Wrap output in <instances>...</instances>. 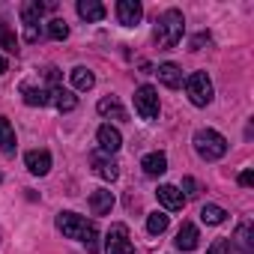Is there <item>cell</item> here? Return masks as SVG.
Wrapping results in <instances>:
<instances>
[{
    "mask_svg": "<svg viewBox=\"0 0 254 254\" xmlns=\"http://www.w3.org/2000/svg\"><path fill=\"white\" fill-rule=\"evenodd\" d=\"M233 239H236V245H239L242 254H251V251H254V245H251V221H248V218L236 227V236H233Z\"/></svg>",
    "mask_w": 254,
    "mask_h": 254,
    "instance_id": "603a6c76",
    "label": "cell"
},
{
    "mask_svg": "<svg viewBox=\"0 0 254 254\" xmlns=\"http://www.w3.org/2000/svg\"><path fill=\"white\" fill-rule=\"evenodd\" d=\"M21 99H24V105H30V108H42V105L51 102V99H48V90H45V87H33V84H21Z\"/></svg>",
    "mask_w": 254,
    "mask_h": 254,
    "instance_id": "9a60e30c",
    "label": "cell"
},
{
    "mask_svg": "<svg viewBox=\"0 0 254 254\" xmlns=\"http://www.w3.org/2000/svg\"><path fill=\"white\" fill-rule=\"evenodd\" d=\"M156 194H159V203L165 209H183V203H186V197H183V191L177 186H159Z\"/></svg>",
    "mask_w": 254,
    "mask_h": 254,
    "instance_id": "5bb4252c",
    "label": "cell"
},
{
    "mask_svg": "<svg viewBox=\"0 0 254 254\" xmlns=\"http://www.w3.org/2000/svg\"><path fill=\"white\" fill-rule=\"evenodd\" d=\"M78 15L84 21H102L105 18V6L99 0H78Z\"/></svg>",
    "mask_w": 254,
    "mask_h": 254,
    "instance_id": "ffe728a7",
    "label": "cell"
},
{
    "mask_svg": "<svg viewBox=\"0 0 254 254\" xmlns=\"http://www.w3.org/2000/svg\"><path fill=\"white\" fill-rule=\"evenodd\" d=\"M183 30H186V18L180 9H168L159 21H156V42L159 48H177L180 39H183Z\"/></svg>",
    "mask_w": 254,
    "mask_h": 254,
    "instance_id": "7a4b0ae2",
    "label": "cell"
},
{
    "mask_svg": "<svg viewBox=\"0 0 254 254\" xmlns=\"http://www.w3.org/2000/svg\"><path fill=\"white\" fill-rule=\"evenodd\" d=\"M48 99L57 105V111H75L78 108V99H75V93L72 90H66V87H60V84H54L51 90H48Z\"/></svg>",
    "mask_w": 254,
    "mask_h": 254,
    "instance_id": "8fae6325",
    "label": "cell"
},
{
    "mask_svg": "<svg viewBox=\"0 0 254 254\" xmlns=\"http://www.w3.org/2000/svg\"><path fill=\"white\" fill-rule=\"evenodd\" d=\"M141 15H144V9H141L138 0H120L117 3V18L123 27H135L141 21Z\"/></svg>",
    "mask_w": 254,
    "mask_h": 254,
    "instance_id": "ba28073f",
    "label": "cell"
},
{
    "mask_svg": "<svg viewBox=\"0 0 254 254\" xmlns=\"http://www.w3.org/2000/svg\"><path fill=\"white\" fill-rule=\"evenodd\" d=\"M45 9H51V3H39V0H30V3H24V6H21V21H24V27L39 24V18L45 15Z\"/></svg>",
    "mask_w": 254,
    "mask_h": 254,
    "instance_id": "ac0fdd59",
    "label": "cell"
},
{
    "mask_svg": "<svg viewBox=\"0 0 254 254\" xmlns=\"http://www.w3.org/2000/svg\"><path fill=\"white\" fill-rule=\"evenodd\" d=\"M111 206H114V194L108 189H99L90 194V212L93 215H105V212H111Z\"/></svg>",
    "mask_w": 254,
    "mask_h": 254,
    "instance_id": "2e32d148",
    "label": "cell"
},
{
    "mask_svg": "<svg viewBox=\"0 0 254 254\" xmlns=\"http://www.w3.org/2000/svg\"><path fill=\"white\" fill-rule=\"evenodd\" d=\"M90 162H93V171H96L102 180L114 183V180L120 177V168H117V162H114V159H108L102 150H99V153H93V156H90Z\"/></svg>",
    "mask_w": 254,
    "mask_h": 254,
    "instance_id": "30bf717a",
    "label": "cell"
},
{
    "mask_svg": "<svg viewBox=\"0 0 254 254\" xmlns=\"http://www.w3.org/2000/svg\"><path fill=\"white\" fill-rule=\"evenodd\" d=\"M105 254H135V245L129 239V227L126 224H111L105 236Z\"/></svg>",
    "mask_w": 254,
    "mask_h": 254,
    "instance_id": "8992f818",
    "label": "cell"
},
{
    "mask_svg": "<svg viewBox=\"0 0 254 254\" xmlns=\"http://www.w3.org/2000/svg\"><path fill=\"white\" fill-rule=\"evenodd\" d=\"M227 218V212L221 209V206H215V203H206L203 209H200V221L203 224H221Z\"/></svg>",
    "mask_w": 254,
    "mask_h": 254,
    "instance_id": "cb8c5ba5",
    "label": "cell"
},
{
    "mask_svg": "<svg viewBox=\"0 0 254 254\" xmlns=\"http://www.w3.org/2000/svg\"><path fill=\"white\" fill-rule=\"evenodd\" d=\"M15 147H18V144H15V129H12V123L0 114V150H3L6 156H12Z\"/></svg>",
    "mask_w": 254,
    "mask_h": 254,
    "instance_id": "e0dca14e",
    "label": "cell"
},
{
    "mask_svg": "<svg viewBox=\"0 0 254 254\" xmlns=\"http://www.w3.org/2000/svg\"><path fill=\"white\" fill-rule=\"evenodd\" d=\"M197 239H200L197 227H194L191 221H183V227L177 230V239H174V245H177L180 251H194V248H197Z\"/></svg>",
    "mask_w": 254,
    "mask_h": 254,
    "instance_id": "7c38bea8",
    "label": "cell"
},
{
    "mask_svg": "<svg viewBox=\"0 0 254 254\" xmlns=\"http://www.w3.org/2000/svg\"><path fill=\"white\" fill-rule=\"evenodd\" d=\"M57 230L66 239H81L87 245V254H99V227H96V221H87L78 212H60L57 215Z\"/></svg>",
    "mask_w": 254,
    "mask_h": 254,
    "instance_id": "6da1fadb",
    "label": "cell"
},
{
    "mask_svg": "<svg viewBox=\"0 0 254 254\" xmlns=\"http://www.w3.org/2000/svg\"><path fill=\"white\" fill-rule=\"evenodd\" d=\"M203 42H209V36H206V33L194 36V39H191V51H200V45H203Z\"/></svg>",
    "mask_w": 254,
    "mask_h": 254,
    "instance_id": "f546056e",
    "label": "cell"
},
{
    "mask_svg": "<svg viewBox=\"0 0 254 254\" xmlns=\"http://www.w3.org/2000/svg\"><path fill=\"white\" fill-rule=\"evenodd\" d=\"M0 239H3V233H0Z\"/></svg>",
    "mask_w": 254,
    "mask_h": 254,
    "instance_id": "d6a6232c",
    "label": "cell"
},
{
    "mask_svg": "<svg viewBox=\"0 0 254 254\" xmlns=\"http://www.w3.org/2000/svg\"><path fill=\"white\" fill-rule=\"evenodd\" d=\"M69 78H72V87H75V90H93V87H96V75H93L87 66H75V69L69 72Z\"/></svg>",
    "mask_w": 254,
    "mask_h": 254,
    "instance_id": "44dd1931",
    "label": "cell"
},
{
    "mask_svg": "<svg viewBox=\"0 0 254 254\" xmlns=\"http://www.w3.org/2000/svg\"><path fill=\"white\" fill-rule=\"evenodd\" d=\"M194 150H197L200 159L218 162V159L227 153V141H224V135H218L215 129H200V132H194Z\"/></svg>",
    "mask_w": 254,
    "mask_h": 254,
    "instance_id": "3957f363",
    "label": "cell"
},
{
    "mask_svg": "<svg viewBox=\"0 0 254 254\" xmlns=\"http://www.w3.org/2000/svg\"><path fill=\"white\" fill-rule=\"evenodd\" d=\"M6 72V57H0V75Z\"/></svg>",
    "mask_w": 254,
    "mask_h": 254,
    "instance_id": "1f68e13d",
    "label": "cell"
},
{
    "mask_svg": "<svg viewBox=\"0 0 254 254\" xmlns=\"http://www.w3.org/2000/svg\"><path fill=\"white\" fill-rule=\"evenodd\" d=\"M96 141H99V150L105 153V156H114L120 147H123V135L114 129L111 123H105V126H99V132H96Z\"/></svg>",
    "mask_w": 254,
    "mask_h": 254,
    "instance_id": "52a82bcc",
    "label": "cell"
},
{
    "mask_svg": "<svg viewBox=\"0 0 254 254\" xmlns=\"http://www.w3.org/2000/svg\"><path fill=\"white\" fill-rule=\"evenodd\" d=\"M24 165H27L30 174L45 177V174L51 171V153H48V150H30V153L24 156Z\"/></svg>",
    "mask_w": 254,
    "mask_h": 254,
    "instance_id": "9c48e42d",
    "label": "cell"
},
{
    "mask_svg": "<svg viewBox=\"0 0 254 254\" xmlns=\"http://www.w3.org/2000/svg\"><path fill=\"white\" fill-rule=\"evenodd\" d=\"M183 191H186L183 197H197V194H200V186H197V180H194V177H186V180H183Z\"/></svg>",
    "mask_w": 254,
    "mask_h": 254,
    "instance_id": "83f0119b",
    "label": "cell"
},
{
    "mask_svg": "<svg viewBox=\"0 0 254 254\" xmlns=\"http://www.w3.org/2000/svg\"><path fill=\"white\" fill-rule=\"evenodd\" d=\"M99 114L102 117H114V120H126V108L120 105V99H114V96H108V99H102L99 105Z\"/></svg>",
    "mask_w": 254,
    "mask_h": 254,
    "instance_id": "7402d4cb",
    "label": "cell"
},
{
    "mask_svg": "<svg viewBox=\"0 0 254 254\" xmlns=\"http://www.w3.org/2000/svg\"><path fill=\"white\" fill-rule=\"evenodd\" d=\"M239 186H254V174L251 171H242L239 174Z\"/></svg>",
    "mask_w": 254,
    "mask_h": 254,
    "instance_id": "4dcf8cb0",
    "label": "cell"
},
{
    "mask_svg": "<svg viewBox=\"0 0 254 254\" xmlns=\"http://www.w3.org/2000/svg\"><path fill=\"white\" fill-rule=\"evenodd\" d=\"M156 75H159V81H162L165 87H171V90L183 87V69H180L177 63H162V66L156 69Z\"/></svg>",
    "mask_w": 254,
    "mask_h": 254,
    "instance_id": "4fadbf2b",
    "label": "cell"
},
{
    "mask_svg": "<svg viewBox=\"0 0 254 254\" xmlns=\"http://www.w3.org/2000/svg\"><path fill=\"white\" fill-rule=\"evenodd\" d=\"M186 93H189V102L197 105V108H206L212 102V81L206 72H191L186 78Z\"/></svg>",
    "mask_w": 254,
    "mask_h": 254,
    "instance_id": "277c9868",
    "label": "cell"
},
{
    "mask_svg": "<svg viewBox=\"0 0 254 254\" xmlns=\"http://www.w3.org/2000/svg\"><path fill=\"white\" fill-rule=\"evenodd\" d=\"M206 254H230V242H227V239H215Z\"/></svg>",
    "mask_w": 254,
    "mask_h": 254,
    "instance_id": "f1b7e54d",
    "label": "cell"
},
{
    "mask_svg": "<svg viewBox=\"0 0 254 254\" xmlns=\"http://www.w3.org/2000/svg\"><path fill=\"white\" fill-rule=\"evenodd\" d=\"M141 168H144V174H150V177H162V174L168 171V156H165V153H150V156H144Z\"/></svg>",
    "mask_w": 254,
    "mask_h": 254,
    "instance_id": "d6986e66",
    "label": "cell"
},
{
    "mask_svg": "<svg viewBox=\"0 0 254 254\" xmlns=\"http://www.w3.org/2000/svg\"><path fill=\"white\" fill-rule=\"evenodd\" d=\"M0 48H6L9 54H15V51H18L15 33H12V30H9V24H3V21H0Z\"/></svg>",
    "mask_w": 254,
    "mask_h": 254,
    "instance_id": "484cf974",
    "label": "cell"
},
{
    "mask_svg": "<svg viewBox=\"0 0 254 254\" xmlns=\"http://www.w3.org/2000/svg\"><path fill=\"white\" fill-rule=\"evenodd\" d=\"M135 111H138V117L147 120V123H153V120L159 117V93H156V87L141 84V87L135 90Z\"/></svg>",
    "mask_w": 254,
    "mask_h": 254,
    "instance_id": "5b68a950",
    "label": "cell"
},
{
    "mask_svg": "<svg viewBox=\"0 0 254 254\" xmlns=\"http://www.w3.org/2000/svg\"><path fill=\"white\" fill-rule=\"evenodd\" d=\"M48 36H51V39H57V42H63V39L69 36V24H66L63 18H54V21H48Z\"/></svg>",
    "mask_w": 254,
    "mask_h": 254,
    "instance_id": "4316f807",
    "label": "cell"
},
{
    "mask_svg": "<svg viewBox=\"0 0 254 254\" xmlns=\"http://www.w3.org/2000/svg\"><path fill=\"white\" fill-rule=\"evenodd\" d=\"M147 230H150L153 236L165 233V230H168V215H165V212H150V215H147Z\"/></svg>",
    "mask_w": 254,
    "mask_h": 254,
    "instance_id": "d4e9b609",
    "label": "cell"
}]
</instances>
